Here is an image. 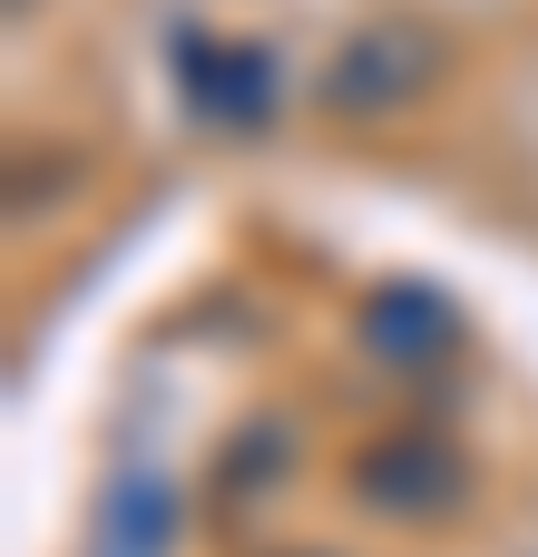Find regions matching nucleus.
<instances>
[{
    "label": "nucleus",
    "instance_id": "nucleus-3",
    "mask_svg": "<svg viewBox=\"0 0 538 557\" xmlns=\"http://www.w3.org/2000/svg\"><path fill=\"white\" fill-rule=\"evenodd\" d=\"M353 490H363V509H382V519H431V509H461V460L441 450V441H382V450H363L353 460Z\"/></svg>",
    "mask_w": 538,
    "mask_h": 557
},
{
    "label": "nucleus",
    "instance_id": "nucleus-4",
    "mask_svg": "<svg viewBox=\"0 0 538 557\" xmlns=\"http://www.w3.org/2000/svg\"><path fill=\"white\" fill-rule=\"evenodd\" d=\"M176 539V480L167 470H118L108 499H98V557H167Z\"/></svg>",
    "mask_w": 538,
    "mask_h": 557
},
{
    "label": "nucleus",
    "instance_id": "nucleus-2",
    "mask_svg": "<svg viewBox=\"0 0 538 557\" xmlns=\"http://www.w3.org/2000/svg\"><path fill=\"white\" fill-rule=\"evenodd\" d=\"M431 69H441V39H431L421 20H372V29H353V39L333 49L323 108H343V117H392V108H412V98L431 88Z\"/></svg>",
    "mask_w": 538,
    "mask_h": 557
},
{
    "label": "nucleus",
    "instance_id": "nucleus-1",
    "mask_svg": "<svg viewBox=\"0 0 538 557\" xmlns=\"http://www.w3.org/2000/svg\"><path fill=\"white\" fill-rule=\"evenodd\" d=\"M167 69H176V108L196 127H225V137H255L274 108H284V69L265 39H235V29H176L167 39Z\"/></svg>",
    "mask_w": 538,
    "mask_h": 557
},
{
    "label": "nucleus",
    "instance_id": "nucleus-5",
    "mask_svg": "<svg viewBox=\"0 0 538 557\" xmlns=\"http://www.w3.org/2000/svg\"><path fill=\"white\" fill-rule=\"evenodd\" d=\"M363 333H372L382 352H431V343H451V304H431V294H382Z\"/></svg>",
    "mask_w": 538,
    "mask_h": 557
}]
</instances>
